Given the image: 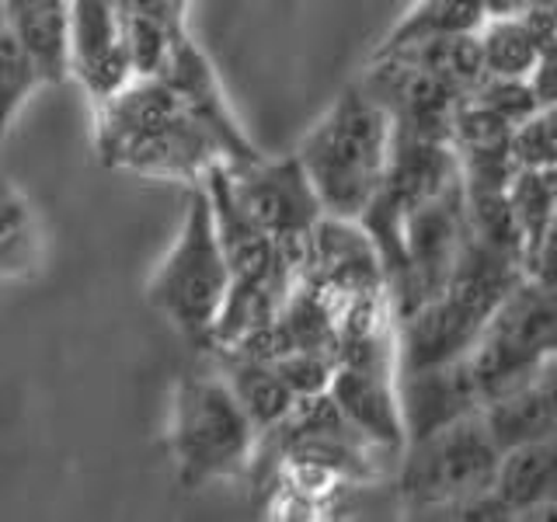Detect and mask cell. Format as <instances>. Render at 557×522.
Here are the masks:
<instances>
[{"instance_id":"cell-1","label":"cell","mask_w":557,"mask_h":522,"mask_svg":"<svg viewBox=\"0 0 557 522\" xmlns=\"http://www.w3.org/2000/svg\"><path fill=\"white\" fill-rule=\"evenodd\" d=\"M95 109V153L104 167L150 182H202L231 164L226 139L164 77H129Z\"/></svg>"},{"instance_id":"cell-2","label":"cell","mask_w":557,"mask_h":522,"mask_svg":"<svg viewBox=\"0 0 557 522\" xmlns=\"http://www.w3.org/2000/svg\"><path fill=\"white\" fill-rule=\"evenodd\" d=\"M324 216L362 220L394 157V119L366 87H345L293 150Z\"/></svg>"},{"instance_id":"cell-3","label":"cell","mask_w":557,"mask_h":522,"mask_svg":"<svg viewBox=\"0 0 557 522\" xmlns=\"http://www.w3.org/2000/svg\"><path fill=\"white\" fill-rule=\"evenodd\" d=\"M522 278V261L516 251H505L492 240H481L467 231L457 265L446 286L429 303L394 321L397 335V370H418L467 356L481 327Z\"/></svg>"},{"instance_id":"cell-4","label":"cell","mask_w":557,"mask_h":522,"mask_svg":"<svg viewBox=\"0 0 557 522\" xmlns=\"http://www.w3.org/2000/svg\"><path fill=\"white\" fill-rule=\"evenodd\" d=\"M226 293H231V269H226V254L216 234L213 206H209L202 182H196L188 188L174 240L153 265L144 296L157 318L168 321L191 345L206 348Z\"/></svg>"},{"instance_id":"cell-5","label":"cell","mask_w":557,"mask_h":522,"mask_svg":"<svg viewBox=\"0 0 557 522\" xmlns=\"http://www.w3.org/2000/svg\"><path fill=\"white\" fill-rule=\"evenodd\" d=\"M498 446L481 411L435 428L397 452V495L408 512H460L502 519L492 501Z\"/></svg>"},{"instance_id":"cell-6","label":"cell","mask_w":557,"mask_h":522,"mask_svg":"<svg viewBox=\"0 0 557 522\" xmlns=\"http://www.w3.org/2000/svg\"><path fill=\"white\" fill-rule=\"evenodd\" d=\"M261 432L220 373H185L171 387L168 449L178 481L196 487L234 477L255 457Z\"/></svg>"},{"instance_id":"cell-7","label":"cell","mask_w":557,"mask_h":522,"mask_svg":"<svg viewBox=\"0 0 557 522\" xmlns=\"http://www.w3.org/2000/svg\"><path fill=\"white\" fill-rule=\"evenodd\" d=\"M557 352V296L554 283L522 275L502 296V303L467 348V365L474 373L481 405L519 387L540 370L554 365Z\"/></svg>"},{"instance_id":"cell-8","label":"cell","mask_w":557,"mask_h":522,"mask_svg":"<svg viewBox=\"0 0 557 522\" xmlns=\"http://www.w3.org/2000/svg\"><path fill=\"white\" fill-rule=\"evenodd\" d=\"M220 182L244 220L275 240L289 265L304 272L310 231L324 216L296 157L258 153L240 164H220Z\"/></svg>"},{"instance_id":"cell-9","label":"cell","mask_w":557,"mask_h":522,"mask_svg":"<svg viewBox=\"0 0 557 522\" xmlns=\"http://www.w3.org/2000/svg\"><path fill=\"white\" fill-rule=\"evenodd\" d=\"M70 77L91 101L109 98L133 77L126 17L119 0H66Z\"/></svg>"},{"instance_id":"cell-10","label":"cell","mask_w":557,"mask_h":522,"mask_svg":"<svg viewBox=\"0 0 557 522\" xmlns=\"http://www.w3.org/2000/svg\"><path fill=\"white\" fill-rule=\"evenodd\" d=\"M331 400L366 443L380 452L405 449V425L397 405V359L335 362L327 383Z\"/></svg>"},{"instance_id":"cell-11","label":"cell","mask_w":557,"mask_h":522,"mask_svg":"<svg viewBox=\"0 0 557 522\" xmlns=\"http://www.w3.org/2000/svg\"><path fill=\"white\" fill-rule=\"evenodd\" d=\"M397 405L405 443L481 411V394L467 359H449L418 370H397Z\"/></svg>"},{"instance_id":"cell-12","label":"cell","mask_w":557,"mask_h":522,"mask_svg":"<svg viewBox=\"0 0 557 522\" xmlns=\"http://www.w3.org/2000/svg\"><path fill=\"white\" fill-rule=\"evenodd\" d=\"M481 418H484V428L498 449L533 443V439H554V432H557L554 365L540 370L527 383H519V387L484 400Z\"/></svg>"},{"instance_id":"cell-13","label":"cell","mask_w":557,"mask_h":522,"mask_svg":"<svg viewBox=\"0 0 557 522\" xmlns=\"http://www.w3.org/2000/svg\"><path fill=\"white\" fill-rule=\"evenodd\" d=\"M554 481H557V446L554 439L519 443L498 452L492 501L502 515L536 512L554 505Z\"/></svg>"},{"instance_id":"cell-14","label":"cell","mask_w":557,"mask_h":522,"mask_svg":"<svg viewBox=\"0 0 557 522\" xmlns=\"http://www.w3.org/2000/svg\"><path fill=\"white\" fill-rule=\"evenodd\" d=\"M46 269V226L39 209L0 171V283H25Z\"/></svg>"},{"instance_id":"cell-15","label":"cell","mask_w":557,"mask_h":522,"mask_svg":"<svg viewBox=\"0 0 557 522\" xmlns=\"http://www.w3.org/2000/svg\"><path fill=\"white\" fill-rule=\"evenodd\" d=\"M4 22L22 42L42 84H63L70 77L66 52V0H11Z\"/></svg>"},{"instance_id":"cell-16","label":"cell","mask_w":557,"mask_h":522,"mask_svg":"<svg viewBox=\"0 0 557 522\" xmlns=\"http://www.w3.org/2000/svg\"><path fill=\"white\" fill-rule=\"evenodd\" d=\"M188 4L191 0H119V11L126 17L133 77L157 74L171 46L188 35Z\"/></svg>"},{"instance_id":"cell-17","label":"cell","mask_w":557,"mask_h":522,"mask_svg":"<svg viewBox=\"0 0 557 522\" xmlns=\"http://www.w3.org/2000/svg\"><path fill=\"white\" fill-rule=\"evenodd\" d=\"M216 373L237 397V405L248 411L258 432L275 428L296 405L293 390L283 383V376L275 373L272 362H255L244 356L216 352Z\"/></svg>"},{"instance_id":"cell-18","label":"cell","mask_w":557,"mask_h":522,"mask_svg":"<svg viewBox=\"0 0 557 522\" xmlns=\"http://www.w3.org/2000/svg\"><path fill=\"white\" fill-rule=\"evenodd\" d=\"M376 57H405L414 66L429 70L457 95H470L487 77L481 63V46L474 32H453V35H432V39L400 46L391 52H376Z\"/></svg>"},{"instance_id":"cell-19","label":"cell","mask_w":557,"mask_h":522,"mask_svg":"<svg viewBox=\"0 0 557 522\" xmlns=\"http://www.w3.org/2000/svg\"><path fill=\"white\" fill-rule=\"evenodd\" d=\"M478 35L481 46V63L487 77H509V80H527L533 70L550 60L547 52H540L533 35L522 22V14H492L484 17Z\"/></svg>"},{"instance_id":"cell-20","label":"cell","mask_w":557,"mask_h":522,"mask_svg":"<svg viewBox=\"0 0 557 522\" xmlns=\"http://www.w3.org/2000/svg\"><path fill=\"white\" fill-rule=\"evenodd\" d=\"M487 17L484 0H414V4L397 17V25L387 32L376 52H391L400 46L432 39V35L453 32H478Z\"/></svg>"},{"instance_id":"cell-21","label":"cell","mask_w":557,"mask_h":522,"mask_svg":"<svg viewBox=\"0 0 557 522\" xmlns=\"http://www.w3.org/2000/svg\"><path fill=\"white\" fill-rule=\"evenodd\" d=\"M39 87H46L39 70L28 60L22 42L14 39L4 14H0V150H4L17 115H22V109L35 98Z\"/></svg>"},{"instance_id":"cell-22","label":"cell","mask_w":557,"mask_h":522,"mask_svg":"<svg viewBox=\"0 0 557 522\" xmlns=\"http://www.w3.org/2000/svg\"><path fill=\"white\" fill-rule=\"evenodd\" d=\"M509 157L516 167L527 171H554L557 161V139H554V104L536 109L522 122H516L509 133Z\"/></svg>"},{"instance_id":"cell-23","label":"cell","mask_w":557,"mask_h":522,"mask_svg":"<svg viewBox=\"0 0 557 522\" xmlns=\"http://www.w3.org/2000/svg\"><path fill=\"white\" fill-rule=\"evenodd\" d=\"M275 373L283 376V383L293 390V397H313L324 394L331 373H335V359L318 356V352H304V348H293L283 359H275Z\"/></svg>"},{"instance_id":"cell-24","label":"cell","mask_w":557,"mask_h":522,"mask_svg":"<svg viewBox=\"0 0 557 522\" xmlns=\"http://www.w3.org/2000/svg\"><path fill=\"white\" fill-rule=\"evenodd\" d=\"M11 4V0H0V14H4V8Z\"/></svg>"}]
</instances>
